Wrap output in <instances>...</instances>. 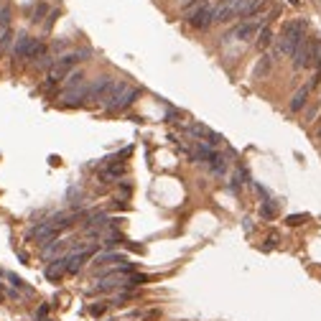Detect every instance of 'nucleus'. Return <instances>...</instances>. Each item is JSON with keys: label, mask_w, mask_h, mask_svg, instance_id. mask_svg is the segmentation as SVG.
Segmentation results:
<instances>
[{"label": "nucleus", "mask_w": 321, "mask_h": 321, "mask_svg": "<svg viewBox=\"0 0 321 321\" xmlns=\"http://www.w3.org/2000/svg\"><path fill=\"white\" fill-rule=\"evenodd\" d=\"M85 85V74L82 71H71L69 76H66V90H76V87H82ZM64 90V92H66Z\"/></svg>", "instance_id": "2eb2a0df"}, {"label": "nucleus", "mask_w": 321, "mask_h": 321, "mask_svg": "<svg viewBox=\"0 0 321 321\" xmlns=\"http://www.w3.org/2000/svg\"><path fill=\"white\" fill-rule=\"evenodd\" d=\"M318 138H321V130H318Z\"/></svg>", "instance_id": "4be33fe9"}, {"label": "nucleus", "mask_w": 321, "mask_h": 321, "mask_svg": "<svg viewBox=\"0 0 321 321\" xmlns=\"http://www.w3.org/2000/svg\"><path fill=\"white\" fill-rule=\"evenodd\" d=\"M123 174H125V166H117V164H115V166H110V169L102 174V179H105V181H115L117 176H123Z\"/></svg>", "instance_id": "dca6fc26"}, {"label": "nucleus", "mask_w": 321, "mask_h": 321, "mask_svg": "<svg viewBox=\"0 0 321 321\" xmlns=\"http://www.w3.org/2000/svg\"><path fill=\"white\" fill-rule=\"evenodd\" d=\"M138 95H140L138 87H130V85H125V82H115V87H112V92H110L105 107H107L110 112H123V110H128V107L138 100Z\"/></svg>", "instance_id": "f03ea898"}, {"label": "nucleus", "mask_w": 321, "mask_h": 321, "mask_svg": "<svg viewBox=\"0 0 321 321\" xmlns=\"http://www.w3.org/2000/svg\"><path fill=\"white\" fill-rule=\"evenodd\" d=\"M61 100H64V105H69V107L82 105L85 100H90V87L82 85V87H76V90H66V92H61Z\"/></svg>", "instance_id": "6e6552de"}, {"label": "nucleus", "mask_w": 321, "mask_h": 321, "mask_svg": "<svg viewBox=\"0 0 321 321\" xmlns=\"http://www.w3.org/2000/svg\"><path fill=\"white\" fill-rule=\"evenodd\" d=\"M186 23L191 26V28H196V31H204V28H209L212 23H214V6H199V8H194L189 16H186Z\"/></svg>", "instance_id": "423d86ee"}, {"label": "nucleus", "mask_w": 321, "mask_h": 321, "mask_svg": "<svg viewBox=\"0 0 321 321\" xmlns=\"http://www.w3.org/2000/svg\"><path fill=\"white\" fill-rule=\"evenodd\" d=\"M306 38V21H288L280 31V36L275 38V56H293V51L298 49V44Z\"/></svg>", "instance_id": "f257e3e1"}, {"label": "nucleus", "mask_w": 321, "mask_h": 321, "mask_svg": "<svg viewBox=\"0 0 321 321\" xmlns=\"http://www.w3.org/2000/svg\"><path fill=\"white\" fill-rule=\"evenodd\" d=\"M260 214H263L265 219H273V217H275V207H270V204H263V207H260Z\"/></svg>", "instance_id": "6ab92c4d"}, {"label": "nucleus", "mask_w": 321, "mask_h": 321, "mask_svg": "<svg viewBox=\"0 0 321 321\" xmlns=\"http://www.w3.org/2000/svg\"><path fill=\"white\" fill-rule=\"evenodd\" d=\"M316 41H311V38L306 36L303 41L298 44V49L293 51V69H308L316 64Z\"/></svg>", "instance_id": "20e7f679"}, {"label": "nucleus", "mask_w": 321, "mask_h": 321, "mask_svg": "<svg viewBox=\"0 0 321 321\" xmlns=\"http://www.w3.org/2000/svg\"><path fill=\"white\" fill-rule=\"evenodd\" d=\"M46 13H49V6H46V3H38V6H36V11L31 13V21H33V23H38V21H41Z\"/></svg>", "instance_id": "a211bd4d"}, {"label": "nucleus", "mask_w": 321, "mask_h": 321, "mask_svg": "<svg viewBox=\"0 0 321 321\" xmlns=\"http://www.w3.org/2000/svg\"><path fill=\"white\" fill-rule=\"evenodd\" d=\"M112 87H115V79H110V76H97L95 82L90 85V100H102V102H107Z\"/></svg>", "instance_id": "0eeeda50"}, {"label": "nucleus", "mask_w": 321, "mask_h": 321, "mask_svg": "<svg viewBox=\"0 0 321 321\" xmlns=\"http://www.w3.org/2000/svg\"><path fill=\"white\" fill-rule=\"evenodd\" d=\"M288 3H291V6H298V0H288Z\"/></svg>", "instance_id": "412c9836"}, {"label": "nucleus", "mask_w": 321, "mask_h": 321, "mask_svg": "<svg viewBox=\"0 0 321 321\" xmlns=\"http://www.w3.org/2000/svg\"><path fill=\"white\" fill-rule=\"evenodd\" d=\"M64 273H66V255L59 258V260H54V263L46 268V278H49V280H56V278H61Z\"/></svg>", "instance_id": "9b49d317"}, {"label": "nucleus", "mask_w": 321, "mask_h": 321, "mask_svg": "<svg viewBox=\"0 0 321 321\" xmlns=\"http://www.w3.org/2000/svg\"><path fill=\"white\" fill-rule=\"evenodd\" d=\"M273 41H275V36H273V28L270 26H263L260 28V33H258V49H270L273 46Z\"/></svg>", "instance_id": "ddd939ff"}, {"label": "nucleus", "mask_w": 321, "mask_h": 321, "mask_svg": "<svg viewBox=\"0 0 321 321\" xmlns=\"http://www.w3.org/2000/svg\"><path fill=\"white\" fill-rule=\"evenodd\" d=\"M46 313H49V306H41V308H38V313H36V316H38V318H44Z\"/></svg>", "instance_id": "aec40b11"}, {"label": "nucleus", "mask_w": 321, "mask_h": 321, "mask_svg": "<svg viewBox=\"0 0 321 321\" xmlns=\"http://www.w3.org/2000/svg\"><path fill=\"white\" fill-rule=\"evenodd\" d=\"M268 18H270V16H260L258 21H243V23H237L227 38H239V41H253V38L260 33V28L265 26V21H268Z\"/></svg>", "instance_id": "39448f33"}, {"label": "nucleus", "mask_w": 321, "mask_h": 321, "mask_svg": "<svg viewBox=\"0 0 321 321\" xmlns=\"http://www.w3.org/2000/svg\"><path fill=\"white\" fill-rule=\"evenodd\" d=\"M209 169H212V174H217V176H222V174L227 171V160H224L222 153L214 150V155H212V160H209Z\"/></svg>", "instance_id": "4468645a"}, {"label": "nucleus", "mask_w": 321, "mask_h": 321, "mask_svg": "<svg viewBox=\"0 0 321 321\" xmlns=\"http://www.w3.org/2000/svg\"><path fill=\"white\" fill-rule=\"evenodd\" d=\"M308 97H311V85H303V87H298L296 90V95L291 97V112H301L303 107H306V102H308Z\"/></svg>", "instance_id": "1a4fd4ad"}, {"label": "nucleus", "mask_w": 321, "mask_h": 321, "mask_svg": "<svg viewBox=\"0 0 321 321\" xmlns=\"http://www.w3.org/2000/svg\"><path fill=\"white\" fill-rule=\"evenodd\" d=\"M44 51H46L44 41L31 38V36H26V33L18 36V41H16V46H13V56H18V59H44Z\"/></svg>", "instance_id": "7ed1b4c3"}, {"label": "nucleus", "mask_w": 321, "mask_h": 321, "mask_svg": "<svg viewBox=\"0 0 321 321\" xmlns=\"http://www.w3.org/2000/svg\"><path fill=\"white\" fill-rule=\"evenodd\" d=\"M263 8H265V0H248L245 8L239 11V18H253V16H258Z\"/></svg>", "instance_id": "f8f14e48"}, {"label": "nucleus", "mask_w": 321, "mask_h": 321, "mask_svg": "<svg viewBox=\"0 0 321 321\" xmlns=\"http://www.w3.org/2000/svg\"><path fill=\"white\" fill-rule=\"evenodd\" d=\"M270 71H273V56H260V61L253 69V76L255 79H265Z\"/></svg>", "instance_id": "9d476101"}, {"label": "nucleus", "mask_w": 321, "mask_h": 321, "mask_svg": "<svg viewBox=\"0 0 321 321\" xmlns=\"http://www.w3.org/2000/svg\"><path fill=\"white\" fill-rule=\"evenodd\" d=\"M308 222V214H288L286 217V224L288 227H301V224H306Z\"/></svg>", "instance_id": "f3484780"}]
</instances>
